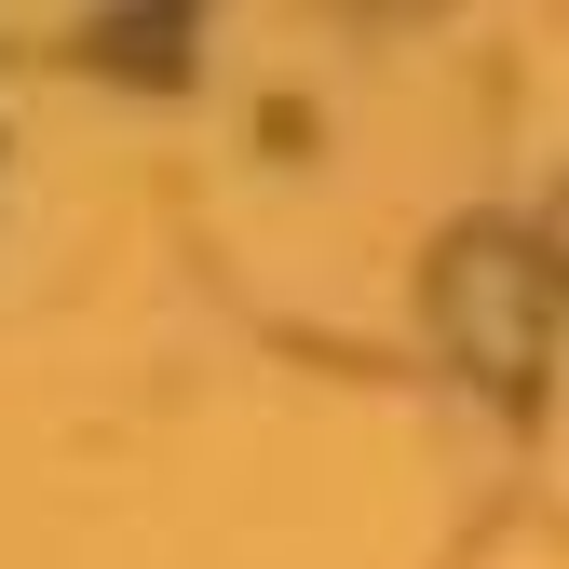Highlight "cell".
Wrapping results in <instances>:
<instances>
[{
    "instance_id": "6da1fadb",
    "label": "cell",
    "mask_w": 569,
    "mask_h": 569,
    "mask_svg": "<svg viewBox=\"0 0 569 569\" xmlns=\"http://www.w3.org/2000/svg\"><path fill=\"white\" fill-rule=\"evenodd\" d=\"M435 326L461 339V367L529 380V352H542V258H516L502 231H461L435 258Z\"/></svg>"
},
{
    "instance_id": "7a4b0ae2",
    "label": "cell",
    "mask_w": 569,
    "mask_h": 569,
    "mask_svg": "<svg viewBox=\"0 0 569 569\" xmlns=\"http://www.w3.org/2000/svg\"><path fill=\"white\" fill-rule=\"evenodd\" d=\"M542 258H569V203H556V218H542Z\"/></svg>"
}]
</instances>
